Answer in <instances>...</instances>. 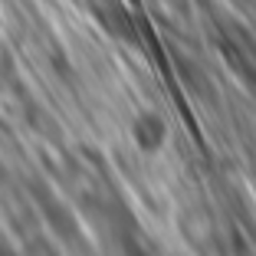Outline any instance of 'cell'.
I'll return each instance as SVG.
<instances>
[{"mask_svg": "<svg viewBox=\"0 0 256 256\" xmlns=\"http://www.w3.org/2000/svg\"><path fill=\"white\" fill-rule=\"evenodd\" d=\"M128 132H132V142H135V148H142L144 154H154V151H161V148H164V142H168V122L161 118L158 108H142V112L132 118Z\"/></svg>", "mask_w": 256, "mask_h": 256, "instance_id": "6da1fadb", "label": "cell"}]
</instances>
